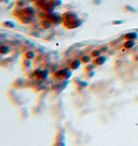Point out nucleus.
<instances>
[{"label":"nucleus","instance_id":"nucleus-5","mask_svg":"<svg viewBox=\"0 0 138 146\" xmlns=\"http://www.w3.org/2000/svg\"><path fill=\"white\" fill-rule=\"evenodd\" d=\"M24 57H25V59L32 60V59H35V58H36V53L31 50H26V52H25V54H24Z\"/></svg>","mask_w":138,"mask_h":146},{"label":"nucleus","instance_id":"nucleus-11","mask_svg":"<svg viewBox=\"0 0 138 146\" xmlns=\"http://www.w3.org/2000/svg\"><path fill=\"white\" fill-rule=\"evenodd\" d=\"M99 55H100V52H99V50H93L92 54H91V56H92V57H95V58H96V57H98Z\"/></svg>","mask_w":138,"mask_h":146},{"label":"nucleus","instance_id":"nucleus-13","mask_svg":"<svg viewBox=\"0 0 138 146\" xmlns=\"http://www.w3.org/2000/svg\"><path fill=\"white\" fill-rule=\"evenodd\" d=\"M31 1H35V2H36V1H37V0H31Z\"/></svg>","mask_w":138,"mask_h":146},{"label":"nucleus","instance_id":"nucleus-8","mask_svg":"<svg viewBox=\"0 0 138 146\" xmlns=\"http://www.w3.org/2000/svg\"><path fill=\"white\" fill-rule=\"evenodd\" d=\"M105 61H106V57L98 56V57H96V59H95V64H96L97 66H100V64H102Z\"/></svg>","mask_w":138,"mask_h":146},{"label":"nucleus","instance_id":"nucleus-9","mask_svg":"<svg viewBox=\"0 0 138 146\" xmlns=\"http://www.w3.org/2000/svg\"><path fill=\"white\" fill-rule=\"evenodd\" d=\"M91 57L92 56H90V55H85V56H83L82 58H81V61H82L83 64H88L91 61Z\"/></svg>","mask_w":138,"mask_h":146},{"label":"nucleus","instance_id":"nucleus-12","mask_svg":"<svg viewBox=\"0 0 138 146\" xmlns=\"http://www.w3.org/2000/svg\"><path fill=\"white\" fill-rule=\"evenodd\" d=\"M51 1H52V2H53L56 7H58V5H62V0H51Z\"/></svg>","mask_w":138,"mask_h":146},{"label":"nucleus","instance_id":"nucleus-6","mask_svg":"<svg viewBox=\"0 0 138 146\" xmlns=\"http://www.w3.org/2000/svg\"><path fill=\"white\" fill-rule=\"evenodd\" d=\"M81 60H79V59H74L72 60L71 62H70V64H69V67H70V69L71 70H77V69L80 68V66H81Z\"/></svg>","mask_w":138,"mask_h":146},{"label":"nucleus","instance_id":"nucleus-4","mask_svg":"<svg viewBox=\"0 0 138 146\" xmlns=\"http://www.w3.org/2000/svg\"><path fill=\"white\" fill-rule=\"evenodd\" d=\"M10 52H11V47L9 45H5V44H2V45H0V55H8L10 54Z\"/></svg>","mask_w":138,"mask_h":146},{"label":"nucleus","instance_id":"nucleus-7","mask_svg":"<svg viewBox=\"0 0 138 146\" xmlns=\"http://www.w3.org/2000/svg\"><path fill=\"white\" fill-rule=\"evenodd\" d=\"M2 26L7 28H15L16 27V24L14 23V22H11V21H5V22L2 23Z\"/></svg>","mask_w":138,"mask_h":146},{"label":"nucleus","instance_id":"nucleus-1","mask_svg":"<svg viewBox=\"0 0 138 146\" xmlns=\"http://www.w3.org/2000/svg\"><path fill=\"white\" fill-rule=\"evenodd\" d=\"M62 15H63V25L67 29H76L82 24V21L74 11H67Z\"/></svg>","mask_w":138,"mask_h":146},{"label":"nucleus","instance_id":"nucleus-2","mask_svg":"<svg viewBox=\"0 0 138 146\" xmlns=\"http://www.w3.org/2000/svg\"><path fill=\"white\" fill-rule=\"evenodd\" d=\"M19 15H17V16L23 23H29V22H31L33 16H35V9L32 7H25V8L19 10Z\"/></svg>","mask_w":138,"mask_h":146},{"label":"nucleus","instance_id":"nucleus-10","mask_svg":"<svg viewBox=\"0 0 138 146\" xmlns=\"http://www.w3.org/2000/svg\"><path fill=\"white\" fill-rule=\"evenodd\" d=\"M49 1H50V0H37V1H36V3H37V5H39V7H43V5H46V2H49Z\"/></svg>","mask_w":138,"mask_h":146},{"label":"nucleus","instance_id":"nucleus-3","mask_svg":"<svg viewBox=\"0 0 138 146\" xmlns=\"http://www.w3.org/2000/svg\"><path fill=\"white\" fill-rule=\"evenodd\" d=\"M46 18H48L53 25H58V24H63V15L58 13H49L46 14Z\"/></svg>","mask_w":138,"mask_h":146}]
</instances>
